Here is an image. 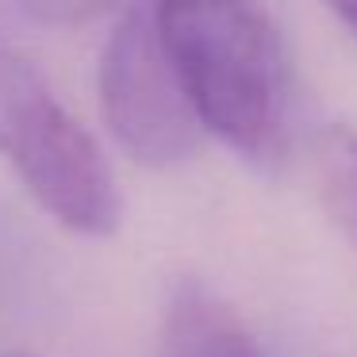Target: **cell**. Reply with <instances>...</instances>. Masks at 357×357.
Listing matches in <instances>:
<instances>
[{"mask_svg": "<svg viewBox=\"0 0 357 357\" xmlns=\"http://www.w3.org/2000/svg\"><path fill=\"white\" fill-rule=\"evenodd\" d=\"M150 16L204 131L254 165L273 162L288 62L269 16L254 0H150Z\"/></svg>", "mask_w": 357, "mask_h": 357, "instance_id": "obj_1", "label": "cell"}, {"mask_svg": "<svg viewBox=\"0 0 357 357\" xmlns=\"http://www.w3.org/2000/svg\"><path fill=\"white\" fill-rule=\"evenodd\" d=\"M4 357H31V354H4Z\"/></svg>", "mask_w": 357, "mask_h": 357, "instance_id": "obj_7", "label": "cell"}, {"mask_svg": "<svg viewBox=\"0 0 357 357\" xmlns=\"http://www.w3.org/2000/svg\"><path fill=\"white\" fill-rule=\"evenodd\" d=\"M96 93L108 135L131 162L173 169L200 154L208 131L162 47L150 0L127 4L112 24L96 66Z\"/></svg>", "mask_w": 357, "mask_h": 357, "instance_id": "obj_3", "label": "cell"}, {"mask_svg": "<svg viewBox=\"0 0 357 357\" xmlns=\"http://www.w3.org/2000/svg\"><path fill=\"white\" fill-rule=\"evenodd\" d=\"M315 181L323 208L357 246V135L349 127H331L315 142Z\"/></svg>", "mask_w": 357, "mask_h": 357, "instance_id": "obj_4", "label": "cell"}, {"mask_svg": "<svg viewBox=\"0 0 357 357\" xmlns=\"http://www.w3.org/2000/svg\"><path fill=\"white\" fill-rule=\"evenodd\" d=\"M0 158L66 231L85 238L119 231L123 192L104 150L39 66L8 43H0Z\"/></svg>", "mask_w": 357, "mask_h": 357, "instance_id": "obj_2", "label": "cell"}, {"mask_svg": "<svg viewBox=\"0 0 357 357\" xmlns=\"http://www.w3.org/2000/svg\"><path fill=\"white\" fill-rule=\"evenodd\" d=\"M116 0H24V8L35 12L39 20H54V24H81L89 16H100Z\"/></svg>", "mask_w": 357, "mask_h": 357, "instance_id": "obj_5", "label": "cell"}, {"mask_svg": "<svg viewBox=\"0 0 357 357\" xmlns=\"http://www.w3.org/2000/svg\"><path fill=\"white\" fill-rule=\"evenodd\" d=\"M323 4L338 16V24L346 27V31L357 35V0H323Z\"/></svg>", "mask_w": 357, "mask_h": 357, "instance_id": "obj_6", "label": "cell"}]
</instances>
